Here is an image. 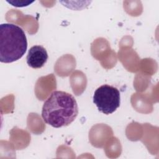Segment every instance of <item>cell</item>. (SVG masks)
Returning <instances> with one entry per match:
<instances>
[{"label": "cell", "mask_w": 159, "mask_h": 159, "mask_svg": "<svg viewBox=\"0 0 159 159\" xmlns=\"http://www.w3.org/2000/svg\"><path fill=\"white\" fill-rule=\"evenodd\" d=\"M78 114L77 102L73 95L63 91H53L44 102L42 117L55 128L69 125Z\"/></svg>", "instance_id": "1"}, {"label": "cell", "mask_w": 159, "mask_h": 159, "mask_svg": "<svg viewBox=\"0 0 159 159\" xmlns=\"http://www.w3.org/2000/svg\"><path fill=\"white\" fill-rule=\"evenodd\" d=\"M27 40L19 26L9 23L0 25V61L9 63L21 58L26 52Z\"/></svg>", "instance_id": "2"}, {"label": "cell", "mask_w": 159, "mask_h": 159, "mask_svg": "<svg viewBox=\"0 0 159 159\" xmlns=\"http://www.w3.org/2000/svg\"><path fill=\"white\" fill-rule=\"evenodd\" d=\"M93 102L99 111L106 115L112 114L120 106V92L114 86L103 84L94 91Z\"/></svg>", "instance_id": "3"}, {"label": "cell", "mask_w": 159, "mask_h": 159, "mask_svg": "<svg viewBox=\"0 0 159 159\" xmlns=\"http://www.w3.org/2000/svg\"><path fill=\"white\" fill-rule=\"evenodd\" d=\"M48 57L47 52L43 47L34 45L28 51L26 58L27 63L32 68H40L46 63Z\"/></svg>", "instance_id": "4"}, {"label": "cell", "mask_w": 159, "mask_h": 159, "mask_svg": "<svg viewBox=\"0 0 159 159\" xmlns=\"http://www.w3.org/2000/svg\"><path fill=\"white\" fill-rule=\"evenodd\" d=\"M7 2L16 7H20V4H21V7H24L33 2V1H23L22 2H19V1H7Z\"/></svg>", "instance_id": "5"}]
</instances>
